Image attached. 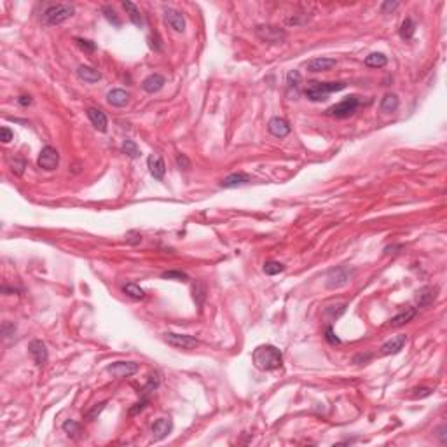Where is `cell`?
I'll use <instances>...</instances> for the list:
<instances>
[{
	"mask_svg": "<svg viewBox=\"0 0 447 447\" xmlns=\"http://www.w3.org/2000/svg\"><path fill=\"white\" fill-rule=\"evenodd\" d=\"M88 119L91 121V124L95 126L98 131L105 133L107 128H109V121H107V115H105V112H103V110L93 109V107H91V109H88Z\"/></svg>",
	"mask_w": 447,
	"mask_h": 447,
	"instance_id": "cell-18",
	"label": "cell"
},
{
	"mask_svg": "<svg viewBox=\"0 0 447 447\" xmlns=\"http://www.w3.org/2000/svg\"><path fill=\"white\" fill-rule=\"evenodd\" d=\"M18 103H20L21 107H28L32 103V96H27V95L20 96V98H18Z\"/></svg>",
	"mask_w": 447,
	"mask_h": 447,
	"instance_id": "cell-44",
	"label": "cell"
},
{
	"mask_svg": "<svg viewBox=\"0 0 447 447\" xmlns=\"http://www.w3.org/2000/svg\"><path fill=\"white\" fill-rule=\"evenodd\" d=\"M75 42H77V46L81 49H84V51H95L96 49V44L91 41H84V39H75Z\"/></svg>",
	"mask_w": 447,
	"mask_h": 447,
	"instance_id": "cell-40",
	"label": "cell"
},
{
	"mask_svg": "<svg viewBox=\"0 0 447 447\" xmlns=\"http://www.w3.org/2000/svg\"><path fill=\"white\" fill-rule=\"evenodd\" d=\"M416 315H417V309L416 308L405 309V311H402L400 315L393 316V318L390 320V327H402V325H405V323H409Z\"/></svg>",
	"mask_w": 447,
	"mask_h": 447,
	"instance_id": "cell-23",
	"label": "cell"
},
{
	"mask_svg": "<svg viewBox=\"0 0 447 447\" xmlns=\"http://www.w3.org/2000/svg\"><path fill=\"white\" fill-rule=\"evenodd\" d=\"M13 138H14L13 131H11V129L7 128V126H4V128H0V140H2L4 143H9Z\"/></svg>",
	"mask_w": 447,
	"mask_h": 447,
	"instance_id": "cell-41",
	"label": "cell"
},
{
	"mask_svg": "<svg viewBox=\"0 0 447 447\" xmlns=\"http://www.w3.org/2000/svg\"><path fill=\"white\" fill-rule=\"evenodd\" d=\"M77 77L81 79V81L93 84V82H98L100 79H102V74H100V70H96V68L88 67V65H81V67L77 68Z\"/></svg>",
	"mask_w": 447,
	"mask_h": 447,
	"instance_id": "cell-20",
	"label": "cell"
},
{
	"mask_svg": "<svg viewBox=\"0 0 447 447\" xmlns=\"http://www.w3.org/2000/svg\"><path fill=\"white\" fill-rule=\"evenodd\" d=\"M396 9H398V2H390V0H386V2L381 6V13L383 14H390Z\"/></svg>",
	"mask_w": 447,
	"mask_h": 447,
	"instance_id": "cell-42",
	"label": "cell"
},
{
	"mask_svg": "<svg viewBox=\"0 0 447 447\" xmlns=\"http://www.w3.org/2000/svg\"><path fill=\"white\" fill-rule=\"evenodd\" d=\"M164 84H166V79H164L163 75H161V74H150L149 77L143 79L142 89L145 93H149V95H154V93L161 91Z\"/></svg>",
	"mask_w": 447,
	"mask_h": 447,
	"instance_id": "cell-16",
	"label": "cell"
},
{
	"mask_svg": "<svg viewBox=\"0 0 447 447\" xmlns=\"http://www.w3.org/2000/svg\"><path fill=\"white\" fill-rule=\"evenodd\" d=\"M63 431L68 435V437H77L81 433V424L75 423L74 419H67L63 423Z\"/></svg>",
	"mask_w": 447,
	"mask_h": 447,
	"instance_id": "cell-32",
	"label": "cell"
},
{
	"mask_svg": "<svg viewBox=\"0 0 447 447\" xmlns=\"http://www.w3.org/2000/svg\"><path fill=\"white\" fill-rule=\"evenodd\" d=\"M252 360H254V365L259 370H275L283 363V353L276 346L262 344L259 348H255Z\"/></svg>",
	"mask_w": 447,
	"mask_h": 447,
	"instance_id": "cell-1",
	"label": "cell"
},
{
	"mask_svg": "<svg viewBox=\"0 0 447 447\" xmlns=\"http://www.w3.org/2000/svg\"><path fill=\"white\" fill-rule=\"evenodd\" d=\"M353 275H355V269L349 268V266H339L335 269H330L329 275H327V287L329 288L346 287Z\"/></svg>",
	"mask_w": 447,
	"mask_h": 447,
	"instance_id": "cell-5",
	"label": "cell"
},
{
	"mask_svg": "<svg viewBox=\"0 0 447 447\" xmlns=\"http://www.w3.org/2000/svg\"><path fill=\"white\" fill-rule=\"evenodd\" d=\"M388 63V58L383 55V53H372L365 58V65L370 68H381Z\"/></svg>",
	"mask_w": 447,
	"mask_h": 447,
	"instance_id": "cell-26",
	"label": "cell"
},
{
	"mask_svg": "<svg viewBox=\"0 0 447 447\" xmlns=\"http://www.w3.org/2000/svg\"><path fill=\"white\" fill-rule=\"evenodd\" d=\"M287 84L288 88H299V84H301V74H299V70H290L287 74Z\"/></svg>",
	"mask_w": 447,
	"mask_h": 447,
	"instance_id": "cell-33",
	"label": "cell"
},
{
	"mask_svg": "<svg viewBox=\"0 0 447 447\" xmlns=\"http://www.w3.org/2000/svg\"><path fill=\"white\" fill-rule=\"evenodd\" d=\"M138 369L140 365L135 362H114L107 367V372L112 374L115 379H122V377H129L133 374H136Z\"/></svg>",
	"mask_w": 447,
	"mask_h": 447,
	"instance_id": "cell-9",
	"label": "cell"
},
{
	"mask_svg": "<svg viewBox=\"0 0 447 447\" xmlns=\"http://www.w3.org/2000/svg\"><path fill=\"white\" fill-rule=\"evenodd\" d=\"M164 341L176 349H194L199 346V341H197L196 337H192V335H185V334L166 332L164 334Z\"/></svg>",
	"mask_w": 447,
	"mask_h": 447,
	"instance_id": "cell-7",
	"label": "cell"
},
{
	"mask_svg": "<svg viewBox=\"0 0 447 447\" xmlns=\"http://www.w3.org/2000/svg\"><path fill=\"white\" fill-rule=\"evenodd\" d=\"M405 342H407V335H403V334L395 335V337H391L390 341L384 342V344L381 346V353H383V355H396V353H400L403 349Z\"/></svg>",
	"mask_w": 447,
	"mask_h": 447,
	"instance_id": "cell-17",
	"label": "cell"
},
{
	"mask_svg": "<svg viewBox=\"0 0 447 447\" xmlns=\"http://www.w3.org/2000/svg\"><path fill=\"white\" fill-rule=\"evenodd\" d=\"M370 356H372V355H370V353H367V355H358V356H355V363L362 362V360H363V363H365L367 360H370Z\"/></svg>",
	"mask_w": 447,
	"mask_h": 447,
	"instance_id": "cell-46",
	"label": "cell"
},
{
	"mask_svg": "<svg viewBox=\"0 0 447 447\" xmlns=\"http://www.w3.org/2000/svg\"><path fill=\"white\" fill-rule=\"evenodd\" d=\"M161 278L164 280H178V281H189V276L182 271H164L161 275Z\"/></svg>",
	"mask_w": 447,
	"mask_h": 447,
	"instance_id": "cell-35",
	"label": "cell"
},
{
	"mask_svg": "<svg viewBox=\"0 0 447 447\" xmlns=\"http://www.w3.org/2000/svg\"><path fill=\"white\" fill-rule=\"evenodd\" d=\"M122 292H124L128 297L131 299H143L145 297V292H143V288H140L136 283H126L124 287H122Z\"/></svg>",
	"mask_w": 447,
	"mask_h": 447,
	"instance_id": "cell-29",
	"label": "cell"
},
{
	"mask_svg": "<svg viewBox=\"0 0 447 447\" xmlns=\"http://www.w3.org/2000/svg\"><path fill=\"white\" fill-rule=\"evenodd\" d=\"M252 182V176L248 173H233V175L226 176L222 180L220 185L226 187V189H234V187H241V185H247V183Z\"/></svg>",
	"mask_w": 447,
	"mask_h": 447,
	"instance_id": "cell-19",
	"label": "cell"
},
{
	"mask_svg": "<svg viewBox=\"0 0 447 447\" xmlns=\"http://www.w3.org/2000/svg\"><path fill=\"white\" fill-rule=\"evenodd\" d=\"M37 164H39V168L46 169V171H53V169H56L58 164H60V154H58V150L55 147L46 145L44 149L41 150V154H39Z\"/></svg>",
	"mask_w": 447,
	"mask_h": 447,
	"instance_id": "cell-8",
	"label": "cell"
},
{
	"mask_svg": "<svg viewBox=\"0 0 447 447\" xmlns=\"http://www.w3.org/2000/svg\"><path fill=\"white\" fill-rule=\"evenodd\" d=\"M147 166H149L150 175L156 180H163L164 173H166V164H164V159L157 154H150L149 159H147Z\"/></svg>",
	"mask_w": 447,
	"mask_h": 447,
	"instance_id": "cell-14",
	"label": "cell"
},
{
	"mask_svg": "<svg viewBox=\"0 0 447 447\" xmlns=\"http://www.w3.org/2000/svg\"><path fill=\"white\" fill-rule=\"evenodd\" d=\"M285 271V266L281 264V262H276V261H269L264 264V273L269 276H275V275H280V273Z\"/></svg>",
	"mask_w": 447,
	"mask_h": 447,
	"instance_id": "cell-31",
	"label": "cell"
},
{
	"mask_svg": "<svg viewBox=\"0 0 447 447\" xmlns=\"http://www.w3.org/2000/svg\"><path fill=\"white\" fill-rule=\"evenodd\" d=\"M255 35L261 41L269 42V44H281L287 39V32L281 30L278 27H271V25H261L255 28Z\"/></svg>",
	"mask_w": 447,
	"mask_h": 447,
	"instance_id": "cell-6",
	"label": "cell"
},
{
	"mask_svg": "<svg viewBox=\"0 0 447 447\" xmlns=\"http://www.w3.org/2000/svg\"><path fill=\"white\" fill-rule=\"evenodd\" d=\"M346 88V82H313L311 86H308L304 91V95L308 96V100L311 102H323L329 98L330 93L342 91Z\"/></svg>",
	"mask_w": 447,
	"mask_h": 447,
	"instance_id": "cell-2",
	"label": "cell"
},
{
	"mask_svg": "<svg viewBox=\"0 0 447 447\" xmlns=\"http://www.w3.org/2000/svg\"><path fill=\"white\" fill-rule=\"evenodd\" d=\"M176 166H178L180 169H183V171H189V169H190V161L187 159V156L178 154V156H176Z\"/></svg>",
	"mask_w": 447,
	"mask_h": 447,
	"instance_id": "cell-39",
	"label": "cell"
},
{
	"mask_svg": "<svg viewBox=\"0 0 447 447\" xmlns=\"http://www.w3.org/2000/svg\"><path fill=\"white\" fill-rule=\"evenodd\" d=\"M121 150L128 157H131V159H138V157L142 156V152H140L138 145H136L133 140H124V142H122V145H121Z\"/></svg>",
	"mask_w": 447,
	"mask_h": 447,
	"instance_id": "cell-27",
	"label": "cell"
},
{
	"mask_svg": "<svg viewBox=\"0 0 447 447\" xmlns=\"http://www.w3.org/2000/svg\"><path fill=\"white\" fill-rule=\"evenodd\" d=\"M171 430H173L171 419L169 417H159V419L154 421L152 428H150V431H152V440L154 442L163 440V438H166L171 433Z\"/></svg>",
	"mask_w": 447,
	"mask_h": 447,
	"instance_id": "cell-11",
	"label": "cell"
},
{
	"mask_svg": "<svg viewBox=\"0 0 447 447\" xmlns=\"http://www.w3.org/2000/svg\"><path fill=\"white\" fill-rule=\"evenodd\" d=\"M327 341H329L330 344H341V339L334 334L332 327H327Z\"/></svg>",
	"mask_w": 447,
	"mask_h": 447,
	"instance_id": "cell-43",
	"label": "cell"
},
{
	"mask_svg": "<svg viewBox=\"0 0 447 447\" xmlns=\"http://www.w3.org/2000/svg\"><path fill=\"white\" fill-rule=\"evenodd\" d=\"M28 351H30L32 358L39 367H44L48 363V348L42 341H32L30 346H28Z\"/></svg>",
	"mask_w": 447,
	"mask_h": 447,
	"instance_id": "cell-12",
	"label": "cell"
},
{
	"mask_svg": "<svg viewBox=\"0 0 447 447\" xmlns=\"http://www.w3.org/2000/svg\"><path fill=\"white\" fill-rule=\"evenodd\" d=\"M164 21L169 28H173L178 34L185 32V18L180 11L173 9V7H164Z\"/></svg>",
	"mask_w": 447,
	"mask_h": 447,
	"instance_id": "cell-10",
	"label": "cell"
},
{
	"mask_svg": "<svg viewBox=\"0 0 447 447\" xmlns=\"http://www.w3.org/2000/svg\"><path fill=\"white\" fill-rule=\"evenodd\" d=\"M437 292H438L437 287H424V288H421V290L416 294L417 304H419L421 308H423V306L431 304V302L437 299Z\"/></svg>",
	"mask_w": 447,
	"mask_h": 447,
	"instance_id": "cell-21",
	"label": "cell"
},
{
	"mask_svg": "<svg viewBox=\"0 0 447 447\" xmlns=\"http://www.w3.org/2000/svg\"><path fill=\"white\" fill-rule=\"evenodd\" d=\"M107 102L114 107H124L129 102V95L124 89H112V91L107 93Z\"/></svg>",
	"mask_w": 447,
	"mask_h": 447,
	"instance_id": "cell-22",
	"label": "cell"
},
{
	"mask_svg": "<svg viewBox=\"0 0 447 447\" xmlns=\"http://www.w3.org/2000/svg\"><path fill=\"white\" fill-rule=\"evenodd\" d=\"M400 102H398V96L393 95V93H388V95H384V98L381 100V112H384V114H393V112H396V109H398Z\"/></svg>",
	"mask_w": 447,
	"mask_h": 447,
	"instance_id": "cell-24",
	"label": "cell"
},
{
	"mask_svg": "<svg viewBox=\"0 0 447 447\" xmlns=\"http://www.w3.org/2000/svg\"><path fill=\"white\" fill-rule=\"evenodd\" d=\"M335 65H337V60H335V58H315V60L306 63V68H308L309 72H313V74H318V72L332 70Z\"/></svg>",
	"mask_w": 447,
	"mask_h": 447,
	"instance_id": "cell-15",
	"label": "cell"
},
{
	"mask_svg": "<svg viewBox=\"0 0 447 447\" xmlns=\"http://www.w3.org/2000/svg\"><path fill=\"white\" fill-rule=\"evenodd\" d=\"M102 13L105 14V18L110 21V23H114V27H121V20H119V18H117V14H115V11L112 9V7L105 6V7H103V9H102Z\"/></svg>",
	"mask_w": 447,
	"mask_h": 447,
	"instance_id": "cell-36",
	"label": "cell"
},
{
	"mask_svg": "<svg viewBox=\"0 0 447 447\" xmlns=\"http://www.w3.org/2000/svg\"><path fill=\"white\" fill-rule=\"evenodd\" d=\"M122 7H124V11L128 13V16H129V20H131L133 25H136V27H143V18H142V14H140L138 7H136L135 4L122 2Z\"/></svg>",
	"mask_w": 447,
	"mask_h": 447,
	"instance_id": "cell-25",
	"label": "cell"
},
{
	"mask_svg": "<svg viewBox=\"0 0 447 447\" xmlns=\"http://www.w3.org/2000/svg\"><path fill=\"white\" fill-rule=\"evenodd\" d=\"M360 105H362V100H360V96L351 95V96H348V98L342 100V102H339V103H335V105L329 107L325 114L330 115V117L344 119V117H349V115L355 114V112L358 110Z\"/></svg>",
	"mask_w": 447,
	"mask_h": 447,
	"instance_id": "cell-4",
	"label": "cell"
},
{
	"mask_svg": "<svg viewBox=\"0 0 447 447\" xmlns=\"http://www.w3.org/2000/svg\"><path fill=\"white\" fill-rule=\"evenodd\" d=\"M11 166H13V171L16 173V175H23L25 168H27V163H25V159H20V157H16V159L11 161Z\"/></svg>",
	"mask_w": 447,
	"mask_h": 447,
	"instance_id": "cell-37",
	"label": "cell"
},
{
	"mask_svg": "<svg viewBox=\"0 0 447 447\" xmlns=\"http://www.w3.org/2000/svg\"><path fill=\"white\" fill-rule=\"evenodd\" d=\"M431 393V390H428V388H416V390H414V396H428Z\"/></svg>",
	"mask_w": 447,
	"mask_h": 447,
	"instance_id": "cell-45",
	"label": "cell"
},
{
	"mask_svg": "<svg viewBox=\"0 0 447 447\" xmlns=\"http://www.w3.org/2000/svg\"><path fill=\"white\" fill-rule=\"evenodd\" d=\"M414 32H416V25H414V21L410 20V18H405L402 27H400V37L405 39V41H410Z\"/></svg>",
	"mask_w": 447,
	"mask_h": 447,
	"instance_id": "cell-28",
	"label": "cell"
},
{
	"mask_svg": "<svg viewBox=\"0 0 447 447\" xmlns=\"http://www.w3.org/2000/svg\"><path fill=\"white\" fill-rule=\"evenodd\" d=\"M157 386H159V376H157V374H152V376L149 377V383H147V386L143 388V396H147L149 393L156 391Z\"/></svg>",
	"mask_w": 447,
	"mask_h": 447,
	"instance_id": "cell-34",
	"label": "cell"
},
{
	"mask_svg": "<svg viewBox=\"0 0 447 447\" xmlns=\"http://www.w3.org/2000/svg\"><path fill=\"white\" fill-rule=\"evenodd\" d=\"M192 292H194V301H196V304L203 306L204 299H206V287H204L203 281H196L192 287Z\"/></svg>",
	"mask_w": 447,
	"mask_h": 447,
	"instance_id": "cell-30",
	"label": "cell"
},
{
	"mask_svg": "<svg viewBox=\"0 0 447 447\" xmlns=\"http://www.w3.org/2000/svg\"><path fill=\"white\" fill-rule=\"evenodd\" d=\"M75 13L74 6L70 4H56V6H51L44 11L42 14V21L44 25H49V27H55V25H61L63 21H67L68 18H72Z\"/></svg>",
	"mask_w": 447,
	"mask_h": 447,
	"instance_id": "cell-3",
	"label": "cell"
},
{
	"mask_svg": "<svg viewBox=\"0 0 447 447\" xmlns=\"http://www.w3.org/2000/svg\"><path fill=\"white\" fill-rule=\"evenodd\" d=\"M268 131L271 133L273 136H276V138H285V136L290 135L292 128H290V124L285 121V119L273 117L271 121H269V124H268Z\"/></svg>",
	"mask_w": 447,
	"mask_h": 447,
	"instance_id": "cell-13",
	"label": "cell"
},
{
	"mask_svg": "<svg viewBox=\"0 0 447 447\" xmlns=\"http://www.w3.org/2000/svg\"><path fill=\"white\" fill-rule=\"evenodd\" d=\"M105 405H107V402H102V403H98V405H95V407H93V410H89V412L86 414V417H88L89 421L96 419V416L102 414V410L105 409Z\"/></svg>",
	"mask_w": 447,
	"mask_h": 447,
	"instance_id": "cell-38",
	"label": "cell"
}]
</instances>
